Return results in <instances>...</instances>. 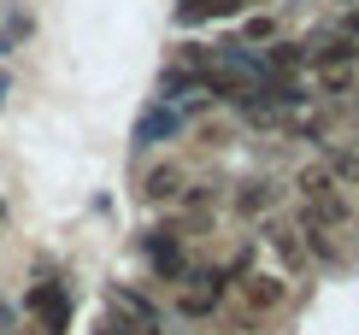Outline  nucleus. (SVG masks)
Masks as SVG:
<instances>
[{
  "label": "nucleus",
  "mask_w": 359,
  "mask_h": 335,
  "mask_svg": "<svg viewBox=\"0 0 359 335\" xmlns=\"http://www.w3.org/2000/svg\"><path fill=\"white\" fill-rule=\"evenodd\" d=\"M0 100H6V77H0Z\"/></svg>",
  "instance_id": "18"
},
{
  "label": "nucleus",
  "mask_w": 359,
  "mask_h": 335,
  "mask_svg": "<svg viewBox=\"0 0 359 335\" xmlns=\"http://www.w3.org/2000/svg\"><path fill=\"white\" fill-rule=\"evenodd\" d=\"M306 218L330 224V230H348V224H353V200L341 189H330V194H318V200H306Z\"/></svg>",
  "instance_id": "10"
},
{
  "label": "nucleus",
  "mask_w": 359,
  "mask_h": 335,
  "mask_svg": "<svg viewBox=\"0 0 359 335\" xmlns=\"http://www.w3.org/2000/svg\"><path fill=\"white\" fill-rule=\"evenodd\" d=\"M177 194H183V171L177 165H154L142 177V200H177Z\"/></svg>",
  "instance_id": "11"
},
{
  "label": "nucleus",
  "mask_w": 359,
  "mask_h": 335,
  "mask_svg": "<svg viewBox=\"0 0 359 335\" xmlns=\"http://www.w3.org/2000/svg\"><path fill=\"white\" fill-rule=\"evenodd\" d=\"M224 294H230L224 271H189V277L177 282V312H183V317H212Z\"/></svg>",
  "instance_id": "3"
},
{
  "label": "nucleus",
  "mask_w": 359,
  "mask_h": 335,
  "mask_svg": "<svg viewBox=\"0 0 359 335\" xmlns=\"http://www.w3.org/2000/svg\"><path fill=\"white\" fill-rule=\"evenodd\" d=\"M301 235H306V253H312V265H341V230H330V224H318V218H301Z\"/></svg>",
  "instance_id": "9"
},
{
  "label": "nucleus",
  "mask_w": 359,
  "mask_h": 335,
  "mask_svg": "<svg viewBox=\"0 0 359 335\" xmlns=\"http://www.w3.org/2000/svg\"><path fill=\"white\" fill-rule=\"evenodd\" d=\"M242 0H183V24H206V18H236Z\"/></svg>",
  "instance_id": "13"
},
{
  "label": "nucleus",
  "mask_w": 359,
  "mask_h": 335,
  "mask_svg": "<svg viewBox=\"0 0 359 335\" xmlns=\"http://www.w3.org/2000/svg\"><path fill=\"white\" fill-rule=\"evenodd\" d=\"M177 135H183V112H177V106H147L142 112V124H136V142L142 147H159V142H177Z\"/></svg>",
  "instance_id": "8"
},
{
  "label": "nucleus",
  "mask_w": 359,
  "mask_h": 335,
  "mask_svg": "<svg viewBox=\"0 0 359 335\" xmlns=\"http://www.w3.org/2000/svg\"><path fill=\"white\" fill-rule=\"evenodd\" d=\"M283 300H289V277H283V271H248V277L236 282V306H242L248 317L277 312Z\"/></svg>",
  "instance_id": "2"
},
{
  "label": "nucleus",
  "mask_w": 359,
  "mask_h": 335,
  "mask_svg": "<svg viewBox=\"0 0 359 335\" xmlns=\"http://www.w3.org/2000/svg\"><path fill=\"white\" fill-rule=\"evenodd\" d=\"M318 77V95H348L359 83V65H330V71H312Z\"/></svg>",
  "instance_id": "15"
},
{
  "label": "nucleus",
  "mask_w": 359,
  "mask_h": 335,
  "mask_svg": "<svg viewBox=\"0 0 359 335\" xmlns=\"http://www.w3.org/2000/svg\"><path fill=\"white\" fill-rule=\"evenodd\" d=\"M324 165H330V171H336V182H359V153H353V147H324Z\"/></svg>",
  "instance_id": "16"
},
{
  "label": "nucleus",
  "mask_w": 359,
  "mask_h": 335,
  "mask_svg": "<svg viewBox=\"0 0 359 335\" xmlns=\"http://www.w3.org/2000/svg\"><path fill=\"white\" fill-rule=\"evenodd\" d=\"M259 235H265V247H271V259H277L283 277H301V271L312 265L301 224H289V218H265V230H259Z\"/></svg>",
  "instance_id": "1"
},
{
  "label": "nucleus",
  "mask_w": 359,
  "mask_h": 335,
  "mask_svg": "<svg viewBox=\"0 0 359 335\" xmlns=\"http://www.w3.org/2000/svg\"><path fill=\"white\" fill-rule=\"evenodd\" d=\"M142 253H147V265H154L159 282H183V277H189V247H183V235L154 230V235L142 241Z\"/></svg>",
  "instance_id": "4"
},
{
  "label": "nucleus",
  "mask_w": 359,
  "mask_h": 335,
  "mask_svg": "<svg viewBox=\"0 0 359 335\" xmlns=\"http://www.w3.org/2000/svg\"><path fill=\"white\" fill-rule=\"evenodd\" d=\"M330 65H359V41L330 29V36H306V71H330Z\"/></svg>",
  "instance_id": "6"
},
{
  "label": "nucleus",
  "mask_w": 359,
  "mask_h": 335,
  "mask_svg": "<svg viewBox=\"0 0 359 335\" xmlns=\"http://www.w3.org/2000/svg\"><path fill=\"white\" fill-rule=\"evenodd\" d=\"M29 312L41 317V335H65V324H71V300L59 294L53 282H36V288H29Z\"/></svg>",
  "instance_id": "7"
},
{
  "label": "nucleus",
  "mask_w": 359,
  "mask_h": 335,
  "mask_svg": "<svg viewBox=\"0 0 359 335\" xmlns=\"http://www.w3.org/2000/svg\"><path fill=\"white\" fill-rule=\"evenodd\" d=\"M271 36H277L271 18H248V41H271Z\"/></svg>",
  "instance_id": "17"
},
{
  "label": "nucleus",
  "mask_w": 359,
  "mask_h": 335,
  "mask_svg": "<svg viewBox=\"0 0 359 335\" xmlns=\"http://www.w3.org/2000/svg\"><path fill=\"white\" fill-rule=\"evenodd\" d=\"M0 224H6V200H0Z\"/></svg>",
  "instance_id": "19"
},
{
  "label": "nucleus",
  "mask_w": 359,
  "mask_h": 335,
  "mask_svg": "<svg viewBox=\"0 0 359 335\" xmlns=\"http://www.w3.org/2000/svg\"><path fill=\"white\" fill-rule=\"evenodd\" d=\"M294 189H301L306 200H318V194H330V189H341V182H336V171H330V165H306V171L294 177Z\"/></svg>",
  "instance_id": "14"
},
{
  "label": "nucleus",
  "mask_w": 359,
  "mask_h": 335,
  "mask_svg": "<svg viewBox=\"0 0 359 335\" xmlns=\"http://www.w3.org/2000/svg\"><path fill=\"white\" fill-rule=\"evenodd\" d=\"M265 71H271V77H294V71H306V41H277V48L265 53Z\"/></svg>",
  "instance_id": "12"
},
{
  "label": "nucleus",
  "mask_w": 359,
  "mask_h": 335,
  "mask_svg": "<svg viewBox=\"0 0 359 335\" xmlns=\"http://www.w3.org/2000/svg\"><path fill=\"white\" fill-rule=\"evenodd\" d=\"M277 200H283L277 182L253 177V182H242V189L230 194V212H236V218H248V224H259V218H277Z\"/></svg>",
  "instance_id": "5"
}]
</instances>
